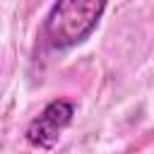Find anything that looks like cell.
<instances>
[{
    "instance_id": "obj_1",
    "label": "cell",
    "mask_w": 154,
    "mask_h": 154,
    "mask_svg": "<svg viewBox=\"0 0 154 154\" xmlns=\"http://www.w3.org/2000/svg\"><path fill=\"white\" fill-rule=\"evenodd\" d=\"M108 0H55L43 19V41L51 51H70L87 41L106 10Z\"/></svg>"
},
{
    "instance_id": "obj_2",
    "label": "cell",
    "mask_w": 154,
    "mask_h": 154,
    "mask_svg": "<svg viewBox=\"0 0 154 154\" xmlns=\"http://www.w3.org/2000/svg\"><path fill=\"white\" fill-rule=\"evenodd\" d=\"M72 116H75V103L72 101H67V99H53L29 123V128H26L29 144H34L38 149L55 147V142L60 140V132L70 125Z\"/></svg>"
}]
</instances>
